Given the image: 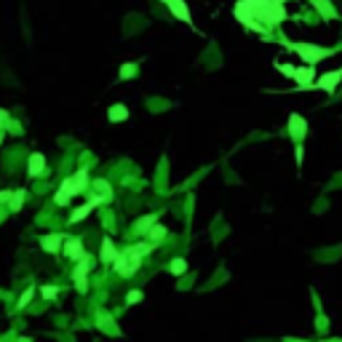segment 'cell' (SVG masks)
<instances>
[{
    "label": "cell",
    "instance_id": "obj_9",
    "mask_svg": "<svg viewBox=\"0 0 342 342\" xmlns=\"http://www.w3.org/2000/svg\"><path fill=\"white\" fill-rule=\"evenodd\" d=\"M62 246H64V235H62V233H45V235H41V249L43 252L56 254Z\"/></svg>",
    "mask_w": 342,
    "mask_h": 342
},
{
    "label": "cell",
    "instance_id": "obj_21",
    "mask_svg": "<svg viewBox=\"0 0 342 342\" xmlns=\"http://www.w3.org/2000/svg\"><path fill=\"white\" fill-rule=\"evenodd\" d=\"M155 222H158V214H145L142 219H136V222H134V233H142V235H145V233L150 230V227L155 225Z\"/></svg>",
    "mask_w": 342,
    "mask_h": 342
},
{
    "label": "cell",
    "instance_id": "obj_33",
    "mask_svg": "<svg viewBox=\"0 0 342 342\" xmlns=\"http://www.w3.org/2000/svg\"><path fill=\"white\" fill-rule=\"evenodd\" d=\"M321 342H342V340H340V337H334V340L329 337V340H321Z\"/></svg>",
    "mask_w": 342,
    "mask_h": 342
},
{
    "label": "cell",
    "instance_id": "obj_36",
    "mask_svg": "<svg viewBox=\"0 0 342 342\" xmlns=\"http://www.w3.org/2000/svg\"><path fill=\"white\" fill-rule=\"evenodd\" d=\"M0 145H3V134H0Z\"/></svg>",
    "mask_w": 342,
    "mask_h": 342
},
{
    "label": "cell",
    "instance_id": "obj_28",
    "mask_svg": "<svg viewBox=\"0 0 342 342\" xmlns=\"http://www.w3.org/2000/svg\"><path fill=\"white\" fill-rule=\"evenodd\" d=\"M136 302H142V292H139V289H134V292L126 294V305H136Z\"/></svg>",
    "mask_w": 342,
    "mask_h": 342
},
{
    "label": "cell",
    "instance_id": "obj_24",
    "mask_svg": "<svg viewBox=\"0 0 342 342\" xmlns=\"http://www.w3.org/2000/svg\"><path fill=\"white\" fill-rule=\"evenodd\" d=\"M32 297H35V289H27V292L19 297V302H16V310H24V307L32 302Z\"/></svg>",
    "mask_w": 342,
    "mask_h": 342
},
{
    "label": "cell",
    "instance_id": "obj_37",
    "mask_svg": "<svg viewBox=\"0 0 342 342\" xmlns=\"http://www.w3.org/2000/svg\"><path fill=\"white\" fill-rule=\"evenodd\" d=\"M0 342H3V337H0Z\"/></svg>",
    "mask_w": 342,
    "mask_h": 342
},
{
    "label": "cell",
    "instance_id": "obj_15",
    "mask_svg": "<svg viewBox=\"0 0 342 342\" xmlns=\"http://www.w3.org/2000/svg\"><path fill=\"white\" fill-rule=\"evenodd\" d=\"M166 235H169V230H166L163 225H152L150 230L145 233V241H147V243H152V246H158V243H161Z\"/></svg>",
    "mask_w": 342,
    "mask_h": 342
},
{
    "label": "cell",
    "instance_id": "obj_3",
    "mask_svg": "<svg viewBox=\"0 0 342 342\" xmlns=\"http://www.w3.org/2000/svg\"><path fill=\"white\" fill-rule=\"evenodd\" d=\"M283 45L292 54H297L307 67H316L318 62L329 59V56H334L340 51V48H326V45H316V43H292V41H283Z\"/></svg>",
    "mask_w": 342,
    "mask_h": 342
},
{
    "label": "cell",
    "instance_id": "obj_16",
    "mask_svg": "<svg viewBox=\"0 0 342 342\" xmlns=\"http://www.w3.org/2000/svg\"><path fill=\"white\" fill-rule=\"evenodd\" d=\"M107 118H110V123H123V121H128V107H126V105H112L110 110H107Z\"/></svg>",
    "mask_w": 342,
    "mask_h": 342
},
{
    "label": "cell",
    "instance_id": "obj_11",
    "mask_svg": "<svg viewBox=\"0 0 342 342\" xmlns=\"http://www.w3.org/2000/svg\"><path fill=\"white\" fill-rule=\"evenodd\" d=\"M307 3H310L313 8H316L326 21H337V19H340V14H337V8H334L332 0H307Z\"/></svg>",
    "mask_w": 342,
    "mask_h": 342
},
{
    "label": "cell",
    "instance_id": "obj_12",
    "mask_svg": "<svg viewBox=\"0 0 342 342\" xmlns=\"http://www.w3.org/2000/svg\"><path fill=\"white\" fill-rule=\"evenodd\" d=\"M62 252H64L67 259L78 262V259L86 254V249H83V241H81V238H64V246H62Z\"/></svg>",
    "mask_w": 342,
    "mask_h": 342
},
{
    "label": "cell",
    "instance_id": "obj_30",
    "mask_svg": "<svg viewBox=\"0 0 342 342\" xmlns=\"http://www.w3.org/2000/svg\"><path fill=\"white\" fill-rule=\"evenodd\" d=\"M294 158H297V166H302V158H305V150H302V145H297V150H294Z\"/></svg>",
    "mask_w": 342,
    "mask_h": 342
},
{
    "label": "cell",
    "instance_id": "obj_31",
    "mask_svg": "<svg viewBox=\"0 0 342 342\" xmlns=\"http://www.w3.org/2000/svg\"><path fill=\"white\" fill-rule=\"evenodd\" d=\"M11 195H14V192H11V190H0V203L11 201Z\"/></svg>",
    "mask_w": 342,
    "mask_h": 342
},
{
    "label": "cell",
    "instance_id": "obj_29",
    "mask_svg": "<svg viewBox=\"0 0 342 342\" xmlns=\"http://www.w3.org/2000/svg\"><path fill=\"white\" fill-rule=\"evenodd\" d=\"M41 297L43 299H54L56 297V286H41Z\"/></svg>",
    "mask_w": 342,
    "mask_h": 342
},
{
    "label": "cell",
    "instance_id": "obj_10",
    "mask_svg": "<svg viewBox=\"0 0 342 342\" xmlns=\"http://www.w3.org/2000/svg\"><path fill=\"white\" fill-rule=\"evenodd\" d=\"M118 259V246L112 243L110 235L102 238V249H99V262L102 265H112V262Z\"/></svg>",
    "mask_w": 342,
    "mask_h": 342
},
{
    "label": "cell",
    "instance_id": "obj_1",
    "mask_svg": "<svg viewBox=\"0 0 342 342\" xmlns=\"http://www.w3.org/2000/svg\"><path fill=\"white\" fill-rule=\"evenodd\" d=\"M152 243H147V241H142V243H134V246H126L123 252H118V259L112 262V267H115V273L121 278H131L136 270H139V265H142V256L145 254H150L152 252Z\"/></svg>",
    "mask_w": 342,
    "mask_h": 342
},
{
    "label": "cell",
    "instance_id": "obj_25",
    "mask_svg": "<svg viewBox=\"0 0 342 342\" xmlns=\"http://www.w3.org/2000/svg\"><path fill=\"white\" fill-rule=\"evenodd\" d=\"M72 281H75L78 292H88V276H78V273H72Z\"/></svg>",
    "mask_w": 342,
    "mask_h": 342
},
{
    "label": "cell",
    "instance_id": "obj_19",
    "mask_svg": "<svg viewBox=\"0 0 342 342\" xmlns=\"http://www.w3.org/2000/svg\"><path fill=\"white\" fill-rule=\"evenodd\" d=\"M94 209H96V206H94L91 201H88V203H81V206H78L75 212L70 214V225H78V222H81V219H86V216H88L91 212H94Z\"/></svg>",
    "mask_w": 342,
    "mask_h": 342
},
{
    "label": "cell",
    "instance_id": "obj_20",
    "mask_svg": "<svg viewBox=\"0 0 342 342\" xmlns=\"http://www.w3.org/2000/svg\"><path fill=\"white\" fill-rule=\"evenodd\" d=\"M136 72H139V62H126V64H121V70H118V78H121V81H134Z\"/></svg>",
    "mask_w": 342,
    "mask_h": 342
},
{
    "label": "cell",
    "instance_id": "obj_32",
    "mask_svg": "<svg viewBox=\"0 0 342 342\" xmlns=\"http://www.w3.org/2000/svg\"><path fill=\"white\" fill-rule=\"evenodd\" d=\"M283 342H310V340H299V337H283Z\"/></svg>",
    "mask_w": 342,
    "mask_h": 342
},
{
    "label": "cell",
    "instance_id": "obj_35",
    "mask_svg": "<svg viewBox=\"0 0 342 342\" xmlns=\"http://www.w3.org/2000/svg\"><path fill=\"white\" fill-rule=\"evenodd\" d=\"M276 3H281V5H286V3H289V0H276Z\"/></svg>",
    "mask_w": 342,
    "mask_h": 342
},
{
    "label": "cell",
    "instance_id": "obj_7",
    "mask_svg": "<svg viewBox=\"0 0 342 342\" xmlns=\"http://www.w3.org/2000/svg\"><path fill=\"white\" fill-rule=\"evenodd\" d=\"M289 136H292L297 145L307 136V121L299 115V112H292V115H289Z\"/></svg>",
    "mask_w": 342,
    "mask_h": 342
},
{
    "label": "cell",
    "instance_id": "obj_22",
    "mask_svg": "<svg viewBox=\"0 0 342 342\" xmlns=\"http://www.w3.org/2000/svg\"><path fill=\"white\" fill-rule=\"evenodd\" d=\"M24 195H27V190H24V187H21V190H16L14 192V195H11V209H14V212H19V209L21 206H24Z\"/></svg>",
    "mask_w": 342,
    "mask_h": 342
},
{
    "label": "cell",
    "instance_id": "obj_2",
    "mask_svg": "<svg viewBox=\"0 0 342 342\" xmlns=\"http://www.w3.org/2000/svg\"><path fill=\"white\" fill-rule=\"evenodd\" d=\"M86 187H88V169L81 166L75 174L67 176V179L59 185V190H56V195H54V203H56V206H67L75 195L86 192Z\"/></svg>",
    "mask_w": 342,
    "mask_h": 342
},
{
    "label": "cell",
    "instance_id": "obj_4",
    "mask_svg": "<svg viewBox=\"0 0 342 342\" xmlns=\"http://www.w3.org/2000/svg\"><path fill=\"white\" fill-rule=\"evenodd\" d=\"M233 14H235V19L241 21V24L246 27V30H252V32H256V35L267 38V30L254 19V11H252V5H249V0H238L235 8H233Z\"/></svg>",
    "mask_w": 342,
    "mask_h": 342
},
{
    "label": "cell",
    "instance_id": "obj_6",
    "mask_svg": "<svg viewBox=\"0 0 342 342\" xmlns=\"http://www.w3.org/2000/svg\"><path fill=\"white\" fill-rule=\"evenodd\" d=\"M342 83V67L340 70H332V72H323V75H318L316 81H313L310 88H318L323 91V94H334V88Z\"/></svg>",
    "mask_w": 342,
    "mask_h": 342
},
{
    "label": "cell",
    "instance_id": "obj_23",
    "mask_svg": "<svg viewBox=\"0 0 342 342\" xmlns=\"http://www.w3.org/2000/svg\"><path fill=\"white\" fill-rule=\"evenodd\" d=\"M185 270H187V262L182 259V256H179V259H174V262L169 265V273H171V276H185Z\"/></svg>",
    "mask_w": 342,
    "mask_h": 342
},
{
    "label": "cell",
    "instance_id": "obj_26",
    "mask_svg": "<svg viewBox=\"0 0 342 342\" xmlns=\"http://www.w3.org/2000/svg\"><path fill=\"white\" fill-rule=\"evenodd\" d=\"M276 70H278V72H283L286 78H294L297 67H294V64H283V62H276Z\"/></svg>",
    "mask_w": 342,
    "mask_h": 342
},
{
    "label": "cell",
    "instance_id": "obj_5",
    "mask_svg": "<svg viewBox=\"0 0 342 342\" xmlns=\"http://www.w3.org/2000/svg\"><path fill=\"white\" fill-rule=\"evenodd\" d=\"M161 3L171 11V16H174V19L185 21V24L190 27L192 32H198L195 21H192V14H190V8H187V3H185V0H161ZM198 35H201V32H198Z\"/></svg>",
    "mask_w": 342,
    "mask_h": 342
},
{
    "label": "cell",
    "instance_id": "obj_27",
    "mask_svg": "<svg viewBox=\"0 0 342 342\" xmlns=\"http://www.w3.org/2000/svg\"><path fill=\"white\" fill-rule=\"evenodd\" d=\"M8 126H11V115H8V110H3V107H0V134H3V131H8Z\"/></svg>",
    "mask_w": 342,
    "mask_h": 342
},
{
    "label": "cell",
    "instance_id": "obj_8",
    "mask_svg": "<svg viewBox=\"0 0 342 342\" xmlns=\"http://www.w3.org/2000/svg\"><path fill=\"white\" fill-rule=\"evenodd\" d=\"M294 83H297V91H305V88H310L313 81H316V67H297V72H294V78H292Z\"/></svg>",
    "mask_w": 342,
    "mask_h": 342
},
{
    "label": "cell",
    "instance_id": "obj_34",
    "mask_svg": "<svg viewBox=\"0 0 342 342\" xmlns=\"http://www.w3.org/2000/svg\"><path fill=\"white\" fill-rule=\"evenodd\" d=\"M16 342H32V337H19Z\"/></svg>",
    "mask_w": 342,
    "mask_h": 342
},
{
    "label": "cell",
    "instance_id": "obj_14",
    "mask_svg": "<svg viewBox=\"0 0 342 342\" xmlns=\"http://www.w3.org/2000/svg\"><path fill=\"white\" fill-rule=\"evenodd\" d=\"M91 187H94V192H96V201L99 203H110L112 201V195H115V192H112V187H110V182H105V179H96V182H91Z\"/></svg>",
    "mask_w": 342,
    "mask_h": 342
},
{
    "label": "cell",
    "instance_id": "obj_17",
    "mask_svg": "<svg viewBox=\"0 0 342 342\" xmlns=\"http://www.w3.org/2000/svg\"><path fill=\"white\" fill-rule=\"evenodd\" d=\"M94 265H96L94 256H91V254H83L81 259L75 262V270H72V273H78V276H88V273L94 270Z\"/></svg>",
    "mask_w": 342,
    "mask_h": 342
},
{
    "label": "cell",
    "instance_id": "obj_18",
    "mask_svg": "<svg viewBox=\"0 0 342 342\" xmlns=\"http://www.w3.org/2000/svg\"><path fill=\"white\" fill-rule=\"evenodd\" d=\"M96 323H99V326H105V332H107V334H112V337H118V334H121V332H118V326H115V321H112V318L107 316L105 310L96 313Z\"/></svg>",
    "mask_w": 342,
    "mask_h": 342
},
{
    "label": "cell",
    "instance_id": "obj_13",
    "mask_svg": "<svg viewBox=\"0 0 342 342\" xmlns=\"http://www.w3.org/2000/svg\"><path fill=\"white\" fill-rule=\"evenodd\" d=\"M45 171V155L43 152H32L30 161H27V176L30 179H35V176H41Z\"/></svg>",
    "mask_w": 342,
    "mask_h": 342
}]
</instances>
